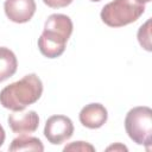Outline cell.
I'll list each match as a JSON object with an SVG mask.
<instances>
[{"label": "cell", "mask_w": 152, "mask_h": 152, "mask_svg": "<svg viewBox=\"0 0 152 152\" xmlns=\"http://www.w3.org/2000/svg\"><path fill=\"white\" fill-rule=\"evenodd\" d=\"M72 21L68 15L61 13L49 15L38 38V48L42 55L48 58L59 57L65 50V44L72 33Z\"/></svg>", "instance_id": "cell-1"}, {"label": "cell", "mask_w": 152, "mask_h": 152, "mask_svg": "<svg viewBox=\"0 0 152 152\" xmlns=\"http://www.w3.org/2000/svg\"><path fill=\"white\" fill-rule=\"evenodd\" d=\"M42 94V80L36 74H28L0 91V104L12 112L24 110L27 106L36 103Z\"/></svg>", "instance_id": "cell-2"}, {"label": "cell", "mask_w": 152, "mask_h": 152, "mask_svg": "<svg viewBox=\"0 0 152 152\" xmlns=\"http://www.w3.org/2000/svg\"><path fill=\"white\" fill-rule=\"evenodd\" d=\"M145 12V5L137 0H114L103 6L102 21L109 27H122L137 21Z\"/></svg>", "instance_id": "cell-3"}, {"label": "cell", "mask_w": 152, "mask_h": 152, "mask_svg": "<svg viewBox=\"0 0 152 152\" xmlns=\"http://www.w3.org/2000/svg\"><path fill=\"white\" fill-rule=\"evenodd\" d=\"M125 128L128 137L138 145L150 148L152 144V110L150 107L132 108L125 118Z\"/></svg>", "instance_id": "cell-4"}, {"label": "cell", "mask_w": 152, "mask_h": 152, "mask_svg": "<svg viewBox=\"0 0 152 152\" xmlns=\"http://www.w3.org/2000/svg\"><path fill=\"white\" fill-rule=\"evenodd\" d=\"M74 133V124L65 115L50 116L44 127V135L52 145H59L71 138Z\"/></svg>", "instance_id": "cell-5"}, {"label": "cell", "mask_w": 152, "mask_h": 152, "mask_svg": "<svg viewBox=\"0 0 152 152\" xmlns=\"http://www.w3.org/2000/svg\"><path fill=\"white\" fill-rule=\"evenodd\" d=\"M34 0H5L4 10L6 17L17 24H24L32 19L36 12Z\"/></svg>", "instance_id": "cell-6"}, {"label": "cell", "mask_w": 152, "mask_h": 152, "mask_svg": "<svg viewBox=\"0 0 152 152\" xmlns=\"http://www.w3.org/2000/svg\"><path fill=\"white\" fill-rule=\"evenodd\" d=\"M7 121L12 132L19 135L31 134L36 132L39 126V116L34 110L13 112L8 115Z\"/></svg>", "instance_id": "cell-7"}, {"label": "cell", "mask_w": 152, "mask_h": 152, "mask_svg": "<svg viewBox=\"0 0 152 152\" xmlns=\"http://www.w3.org/2000/svg\"><path fill=\"white\" fill-rule=\"evenodd\" d=\"M78 118L80 122L84 127L96 129L106 124L108 119V112L101 103H89L81 109Z\"/></svg>", "instance_id": "cell-8"}, {"label": "cell", "mask_w": 152, "mask_h": 152, "mask_svg": "<svg viewBox=\"0 0 152 152\" xmlns=\"http://www.w3.org/2000/svg\"><path fill=\"white\" fill-rule=\"evenodd\" d=\"M18 68V61L12 50L0 46V83L12 77Z\"/></svg>", "instance_id": "cell-9"}, {"label": "cell", "mask_w": 152, "mask_h": 152, "mask_svg": "<svg viewBox=\"0 0 152 152\" xmlns=\"http://www.w3.org/2000/svg\"><path fill=\"white\" fill-rule=\"evenodd\" d=\"M10 151H44V146L42 141L36 137H30L28 134L19 135L13 139L10 147Z\"/></svg>", "instance_id": "cell-10"}, {"label": "cell", "mask_w": 152, "mask_h": 152, "mask_svg": "<svg viewBox=\"0 0 152 152\" xmlns=\"http://www.w3.org/2000/svg\"><path fill=\"white\" fill-rule=\"evenodd\" d=\"M138 42L146 50L151 51V19H148L138 30Z\"/></svg>", "instance_id": "cell-11"}, {"label": "cell", "mask_w": 152, "mask_h": 152, "mask_svg": "<svg viewBox=\"0 0 152 152\" xmlns=\"http://www.w3.org/2000/svg\"><path fill=\"white\" fill-rule=\"evenodd\" d=\"M64 152L66 151H80V152H94L95 147L93 145H90L89 142L86 141H74L69 145H66L63 148Z\"/></svg>", "instance_id": "cell-12"}, {"label": "cell", "mask_w": 152, "mask_h": 152, "mask_svg": "<svg viewBox=\"0 0 152 152\" xmlns=\"http://www.w3.org/2000/svg\"><path fill=\"white\" fill-rule=\"evenodd\" d=\"M74 0H43L45 5H48L51 8H62L70 5Z\"/></svg>", "instance_id": "cell-13"}, {"label": "cell", "mask_w": 152, "mask_h": 152, "mask_svg": "<svg viewBox=\"0 0 152 152\" xmlns=\"http://www.w3.org/2000/svg\"><path fill=\"white\" fill-rule=\"evenodd\" d=\"M5 138H6V135H5V131H4L2 126L0 125V147L4 145V142H5Z\"/></svg>", "instance_id": "cell-14"}, {"label": "cell", "mask_w": 152, "mask_h": 152, "mask_svg": "<svg viewBox=\"0 0 152 152\" xmlns=\"http://www.w3.org/2000/svg\"><path fill=\"white\" fill-rule=\"evenodd\" d=\"M116 148H121V150H125V151H127V148H126L125 146H122V145H119V144H118V145H115V146H114V145H113V146H109L107 150L109 151V150H116Z\"/></svg>", "instance_id": "cell-15"}, {"label": "cell", "mask_w": 152, "mask_h": 152, "mask_svg": "<svg viewBox=\"0 0 152 152\" xmlns=\"http://www.w3.org/2000/svg\"><path fill=\"white\" fill-rule=\"evenodd\" d=\"M137 1H139V2H140V4H144V5H145V4H146V2H150V1H151V0H137Z\"/></svg>", "instance_id": "cell-16"}, {"label": "cell", "mask_w": 152, "mask_h": 152, "mask_svg": "<svg viewBox=\"0 0 152 152\" xmlns=\"http://www.w3.org/2000/svg\"><path fill=\"white\" fill-rule=\"evenodd\" d=\"M90 1H101V0H90Z\"/></svg>", "instance_id": "cell-17"}]
</instances>
